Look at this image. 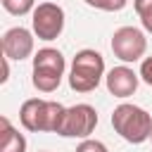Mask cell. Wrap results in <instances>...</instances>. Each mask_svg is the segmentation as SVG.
I'll return each instance as SVG.
<instances>
[{
	"instance_id": "10",
	"label": "cell",
	"mask_w": 152,
	"mask_h": 152,
	"mask_svg": "<svg viewBox=\"0 0 152 152\" xmlns=\"http://www.w3.org/2000/svg\"><path fill=\"white\" fill-rule=\"evenodd\" d=\"M0 152H26L24 133H19L7 116H0Z\"/></svg>"
},
{
	"instance_id": "17",
	"label": "cell",
	"mask_w": 152,
	"mask_h": 152,
	"mask_svg": "<svg viewBox=\"0 0 152 152\" xmlns=\"http://www.w3.org/2000/svg\"><path fill=\"white\" fill-rule=\"evenodd\" d=\"M140 24H142V28H145L147 33H152V12L145 14V17H140Z\"/></svg>"
},
{
	"instance_id": "16",
	"label": "cell",
	"mask_w": 152,
	"mask_h": 152,
	"mask_svg": "<svg viewBox=\"0 0 152 152\" xmlns=\"http://www.w3.org/2000/svg\"><path fill=\"white\" fill-rule=\"evenodd\" d=\"M7 78H10V59L2 55V76H0V81L7 83Z\"/></svg>"
},
{
	"instance_id": "12",
	"label": "cell",
	"mask_w": 152,
	"mask_h": 152,
	"mask_svg": "<svg viewBox=\"0 0 152 152\" xmlns=\"http://www.w3.org/2000/svg\"><path fill=\"white\" fill-rule=\"evenodd\" d=\"M128 0H86V5L95 7V10H102V12H119L126 7Z\"/></svg>"
},
{
	"instance_id": "9",
	"label": "cell",
	"mask_w": 152,
	"mask_h": 152,
	"mask_svg": "<svg viewBox=\"0 0 152 152\" xmlns=\"http://www.w3.org/2000/svg\"><path fill=\"white\" fill-rule=\"evenodd\" d=\"M104 83H107V90L114 95V97H131L135 90H138V83H140V74H135L131 66L121 64V66H114L107 71L104 76Z\"/></svg>"
},
{
	"instance_id": "15",
	"label": "cell",
	"mask_w": 152,
	"mask_h": 152,
	"mask_svg": "<svg viewBox=\"0 0 152 152\" xmlns=\"http://www.w3.org/2000/svg\"><path fill=\"white\" fill-rule=\"evenodd\" d=\"M133 7H135L138 17H145L152 12V0H133Z\"/></svg>"
},
{
	"instance_id": "5",
	"label": "cell",
	"mask_w": 152,
	"mask_h": 152,
	"mask_svg": "<svg viewBox=\"0 0 152 152\" xmlns=\"http://www.w3.org/2000/svg\"><path fill=\"white\" fill-rule=\"evenodd\" d=\"M97 126V112L95 107L81 102V104H74V107H66L64 109V116L59 121V128H57V135L62 138H90V133L95 131Z\"/></svg>"
},
{
	"instance_id": "8",
	"label": "cell",
	"mask_w": 152,
	"mask_h": 152,
	"mask_svg": "<svg viewBox=\"0 0 152 152\" xmlns=\"http://www.w3.org/2000/svg\"><path fill=\"white\" fill-rule=\"evenodd\" d=\"M31 52H33V33L28 28L14 26V28L5 31V36H2V55L7 59L21 62V59L31 57Z\"/></svg>"
},
{
	"instance_id": "11",
	"label": "cell",
	"mask_w": 152,
	"mask_h": 152,
	"mask_svg": "<svg viewBox=\"0 0 152 152\" xmlns=\"http://www.w3.org/2000/svg\"><path fill=\"white\" fill-rule=\"evenodd\" d=\"M2 2V7L10 12V14H14V17H24V14H33V10H36V0H0Z\"/></svg>"
},
{
	"instance_id": "6",
	"label": "cell",
	"mask_w": 152,
	"mask_h": 152,
	"mask_svg": "<svg viewBox=\"0 0 152 152\" xmlns=\"http://www.w3.org/2000/svg\"><path fill=\"white\" fill-rule=\"evenodd\" d=\"M31 26L40 40H55L64 31V10L57 2H40L31 14Z\"/></svg>"
},
{
	"instance_id": "4",
	"label": "cell",
	"mask_w": 152,
	"mask_h": 152,
	"mask_svg": "<svg viewBox=\"0 0 152 152\" xmlns=\"http://www.w3.org/2000/svg\"><path fill=\"white\" fill-rule=\"evenodd\" d=\"M64 55L57 48H40L33 55V76L31 83L40 93H55L64 78Z\"/></svg>"
},
{
	"instance_id": "19",
	"label": "cell",
	"mask_w": 152,
	"mask_h": 152,
	"mask_svg": "<svg viewBox=\"0 0 152 152\" xmlns=\"http://www.w3.org/2000/svg\"><path fill=\"white\" fill-rule=\"evenodd\" d=\"M38 152H45V150H38Z\"/></svg>"
},
{
	"instance_id": "2",
	"label": "cell",
	"mask_w": 152,
	"mask_h": 152,
	"mask_svg": "<svg viewBox=\"0 0 152 152\" xmlns=\"http://www.w3.org/2000/svg\"><path fill=\"white\" fill-rule=\"evenodd\" d=\"M112 126L114 131L131 145H140L145 140H150V133H152V116L138 107V104H131V102H124L119 107H114L112 112Z\"/></svg>"
},
{
	"instance_id": "7",
	"label": "cell",
	"mask_w": 152,
	"mask_h": 152,
	"mask_svg": "<svg viewBox=\"0 0 152 152\" xmlns=\"http://www.w3.org/2000/svg\"><path fill=\"white\" fill-rule=\"evenodd\" d=\"M147 50V38L140 28L135 26H121L114 31L112 36V52L114 57H119L121 62H138L145 57Z\"/></svg>"
},
{
	"instance_id": "13",
	"label": "cell",
	"mask_w": 152,
	"mask_h": 152,
	"mask_svg": "<svg viewBox=\"0 0 152 152\" xmlns=\"http://www.w3.org/2000/svg\"><path fill=\"white\" fill-rule=\"evenodd\" d=\"M76 152H109V150H107L104 142L93 140V138H86V140H81V142L76 145Z\"/></svg>"
},
{
	"instance_id": "18",
	"label": "cell",
	"mask_w": 152,
	"mask_h": 152,
	"mask_svg": "<svg viewBox=\"0 0 152 152\" xmlns=\"http://www.w3.org/2000/svg\"><path fill=\"white\" fill-rule=\"evenodd\" d=\"M150 140H152V133H150Z\"/></svg>"
},
{
	"instance_id": "1",
	"label": "cell",
	"mask_w": 152,
	"mask_h": 152,
	"mask_svg": "<svg viewBox=\"0 0 152 152\" xmlns=\"http://www.w3.org/2000/svg\"><path fill=\"white\" fill-rule=\"evenodd\" d=\"M64 104L55 100H43V97H31L21 104L19 109V121L26 131L31 133H57L59 121L64 116Z\"/></svg>"
},
{
	"instance_id": "3",
	"label": "cell",
	"mask_w": 152,
	"mask_h": 152,
	"mask_svg": "<svg viewBox=\"0 0 152 152\" xmlns=\"http://www.w3.org/2000/svg\"><path fill=\"white\" fill-rule=\"evenodd\" d=\"M104 57L97 50H78L74 55L71 62V71H69V86L76 93H90L100 86V81L104 78Z\"/></svg>"
},
{
	"instance_id": "14",
	"label": "cell",
	"mask_w": 152,
	"mask_h": 152,
	"mask_svg": "<svg viewBox=\"0 0 152 152\" xmlns=\"http://www.w3.org/2000/svg\"><path fill=\"white\" fill-rule=\"evenodd\" d=\"M138 74H140V78H142L147 86H152V55L140 62V71H138Z\"/></svg>"
}]
</instances>
